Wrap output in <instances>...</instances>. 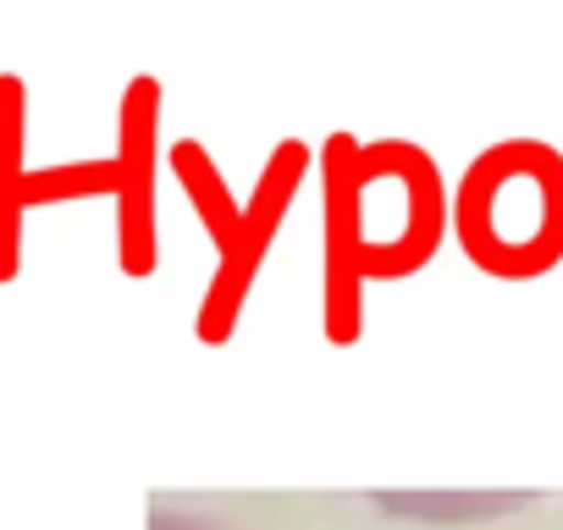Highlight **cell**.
<instances>
[{"label": "cell", "instance_id": "obj_1", "mask_svg": "<svg viewBox=\"0 0 563 530\" xmlns=\"http://www.w3.org/2000/svg\"><path fill=\"white\" fill-rule=\"evenodd\" d=\"M321 332L349 349L365 332V283H398L442 249L448 188L409 139L360 144L332 133L321 150Z\"/></svg>", "mask_w": 563, "mask_h": 530}, {"label": "cell", "instance_id": "obj_2", "mask_svg": "<svg viewBox=\"0 0 563 530\" xmlns=\"http://www.w3.org/2000/svg\"><path fill=\"white\" fill-rule=\"evenodd\" d=\"M448 227L475 272L497 283L547 277L563 265V150L547 139L481 150L448 199Z\"/></svg>", "mask_w": 563, "mask_h": 530}, {"label": "cell", "instance_id": "obj_3", "mask_svg": "<svg viewBox=\"0 0 563 530\" xmlns=\"http://www.w3.org/2000/svg\"><path fill=\"white\" fill-rule=\"evenodd\" d=\"M172 172H177V183H183L194 216L205 221L210 243H216V277H210V288H205V299H199V321H194L199 343L216 349V343L232 338V327H238V316H243V305H249V288H254V277H260V260L249 254L243 205L232 199L227 177H221L216 161H210V150L194 144V139H177V144H172Z\"/></svg>", "mask_w": 563, "mask_h": 530}, {"label": "cell", "instance_id": "obj_4", "mask_svg": "<svg viewBox=\"0 0 563 530\" xmlns=\"http://www.w3.org/2000/svg\"><path fill=\"white\" fill-rule=\"evenodd\" d=\"M155 117L161 84L133 78L117 111V155H111V205H117V260L128 277L155 272Z\"/></svg>", "mask_w": 563, "mask_h": 530}, {"label": "cell", "instance_id": "obj_5", "mask_svg": "<svg viewBox=\"0 0 563 530\" xmlns=\"http://www.w3.org/2000/svg\"><path fill=\"white\" fill-rule=\"evenodd\" d=\"M23 84L0 78V283L18 277V249H23Z\"/></svg>", "mask_w": 563, "mask_h": 530}, {"label": "cell", "instance_id": "obj_6", "mask_svg": "<svg viewBox=\"0 0 563 530\" xmlns=\"http://www.w3.org/2000/svg\"><path fill=\"white\" fill-rule=\"evenodd\" d=\"M382 514L398 519H426V525H481V519H503L519 508H536V492H376L371 497Z\"/></svg>", "mask_w": 563, "mask_h": 530}, {"label": "cell", "instance_id": "obj_7", "mask_svg": "<svg viewBox=\"0 0 563 530\" xmlns=\"http://www.w3.org/2000/svg\"><path fill=\"white\" fill-rule=\"evenodd\" d=\"M155 530H205V525H194V519H166V514H155Z\"/></svg>", "mask_w": 563, "mask_h": 530}]
</instances>
